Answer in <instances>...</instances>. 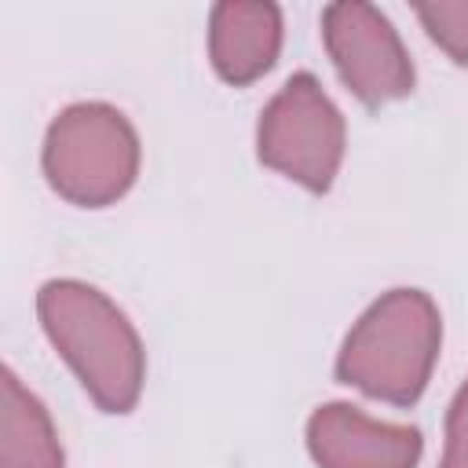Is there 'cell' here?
<instances>
[{
  "mask_svg": "<svg viewBox=\"0 0 468 468\" xmlns=\"http://www.w3.org/2000/svg\"><path fill=\"white\" fill-rule=\"evenodd\" d=\"M322 44L344 88L369 110L406 99L417 84L413 58L391 18L366 0L322 7Z\"/></svg>",
  "mask_w": 468,
  "mask_h": 468,
  "instance_id": "5b68a950",
  "label": "cell"
},
{
  "mask_svg": "<svg viewBox=\"0 0 468 468\" xmlns=\"http://www.w3.org/2000/svg\"><path fill=\"white\" fill-rule=\"evenodd\" d=\"M424 33L457 62L468 66V0H428L413 4Z\"/></svg>",
  "mask_w": 468,
  "mask_h": 468,
  "instance_id": "9c48e42d",
  "label": "cell"
},
{
  "mask_svg": "<svg viewBox=\"0 0 468 468\" xmlns=\"http://www.w3.org/2000/svg\"><path fill=\"white\" fill-rule=\"evenodd\" d=\"M37 318L55 355L73 369L88 399L124 417L146 384V347L132 318L80 278H51L37 289Z\"/></svg>",
  "mask_w": 468,
  "mask_h": 468,
  "instance_id": "6da1fadb",
  "label": "cell"
},
{
  "mask_svg": "<svg viewBox=\"0 0 468 468\" xmlns=\"http://www.w3.org/2000/svg\"><path fill=\"white\" fill-rule=\"evenodd\" d=\"M135 124L110 102H73L44 132L40 168L48 186L77 208L117 205L139 179Z\"/></svg>",
  "mask_w": 468,
  "mask_h": 468,
  "instance_id": "3957f363",
  "label": "cell"
},
{
  "mask_svg": "<svg viewBox=\"0 0 468 468\" xmlns=\"http://www.w3.org/2000/svg\"><path fill=\"white\" fill-rule=\"evenodd\" d=\"M303 442L314 468H417L424 453L420 428L377 420L351 402H322Z\"/></svg>",
  "mask_w": 468,
  "mask_h": 468,
  "instance_id": "8992f818",
  "label": "cell"
},
{
  "mask_svg": "<svg viewBox=\"0 0 468 468\" xmlns=\"http://www.w3.org/2000/svg\"><path fill=\"white\" fill-rule=\"evenodd\" d=\"M0 468H66L48 406L11 366H4L0 377Z\"/></svg>",
  "mask_w": 468,
  "mask_h": 468,
  "instance_id": "ba28073f",
  "label": "cell"
},
{
  "mask_svg": "<svg viewBox=\"0 0 468 468\" xmlns=\"http://www.w3.org/2000/svg\"><path fill=\"white\" fill-rule=\"evenodd\" d=\"M347 150V121L322 80L292 73L256 121V157L263 168L292 179L307 194H329Z\"/></svg>",
  "mask_w": 468,
  "mask_h": 468,
  "instance_id": "277c9868",
  "label": "cell"
},
{
  "mask_svg": "<svg viewBox=\"0 0 468 468\" xmlns=\"http://www.w3.org/2000/svg\"><path fill=\"white\" fill-rule=\"evenodd\" d=\"M442 351V314L424 289H388L347 329L333 373L340 384L388 402L413 406Z\"/></svg>",
  "mask_w": 468,
  "mask_h": 468,
  "instance_id": "7a4b0ae2",
  "label": "cell"
},
{
  "mask_svg": "<svg viewBox=\"0 0 468 468\" xmlns=\"http://www.w3.org/2000/svg\"><path fill=\"white\" fill-rule=\"evenodd\" d=\"M282 7L271 0H219L208 11V62L230 88L274 69L282 55Z\"/></svg>",
  "mask_w": 468,
  "mask_h": 468,
  "instance_id": "52a82bcc",
  "label": "cell"
},
{
  "mask_svg": "<svg viewBox=\"0 0 468 468\" xmlns=\"http://www.w3.org/2000/svg\"><path fill=\"white\" fill-rule=\"evenodd\" d=\"M439 468H468V377L453 391L446 410V442H442Z\"/></svg>",
  "mask_w": 468,
  "mask_h": 468,
  "instance_id": "30bf717a",
  "label": "cell"
}]
</instances>
